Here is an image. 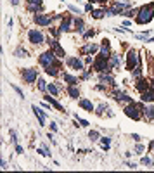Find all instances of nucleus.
<instances>
[{"label": "nucleus", "instance_id": "obj_1", "mask_svg": "<svg viewBox=\"0 0 154 173\" xmlns=\"http://www.w3.org/2000/svg\"><path fill=\"white\" fill-rule=\"evenodd\" d=\"M144 106L145 104L142 102H130V104H127L123 108V112H125V116L127 118H130V120H133V121H140V120H144Z\"/></svg>", "mask_w": 154, "mask_h": 173}, {"label": "nucleus", "instance_id": "obj_2", "mask_svg": "<svg viewBox=\"0 0 154 173\" xmlns=\"http://www.w3.org/2000/svg\"><path fill=\"white\" fill-rule=\"evenodd\" d=\"M152 19H154V2L139 7V12H137V16H135L137 24H149Z\"/></svg>", "mask_w": 154, "mask_h": 173}, {"label": "nucleus", "instance_id": "obj_3", "mask_svg": "<svg viewBox=\"0 0 154 173\" xmlns=\"http://www.w3.org/2000/svg\"><path fill=\"white\" fill-rule=\"evenodd\" d=\"M57 59H59V57L56 56V52H54L52 49H48V50L42 52V54L38 56V64L45 69V68H48V66L56 64V62H57Z\"/></svg>", "mask_w": 154, "mask_h": 173}, {"label": "nucleus", "instance_id": "obj_4", "mask_svg": "<svg viewBox=\"0 0 154 173\" xmlns=\"http://www.w3.org/2000/svg\"><path fill=\"white\" fill-rule=\"evenodd\" d=\"M140 64V56H139V50L137 49H130L127 52V71L132 73L137 66Z\"/></svg>", "mask_w": 154, "mask_h": 173}, {"label": "nucleus", "instance_id": "obj_5", "mask_svg": "<svg viewBox=\"0 0 154 173\" xmlns=\"http://www.w3.org/2000/svg\"><path fill=\"white\" fill-rule=\"evenodd\" d=\"M33 23L36 26H42V28H48V26H52L54 17H52V14H45V12L33 14Z\"/></svg>", "mask_w": 154, "mask_h": 173}, {"label": "nucleus", "instance_id": "obj_6", "mask_svg": "<svg viewBox=\"0 0 154 173\" xmlns=\"http://www.w3.org/2000/svg\"><path fill=\"white\" fill-rule=\"evenodd\" d=\"M26 36H28V42L31 43V45H42V43H45V36H44V33L40 30H35V28H31V30H28V33H26Z\"/></svg>", "mask_w": 154, "mask_h": 173}, {"label": "nucleus", "instance_id": "obj_7", "mask_svg": "<svg viewBox=\"0 0 154 173\" xmlns=\"http://www.w3.org/2000/svg\"><path fill=\"white\" fill-rule=\"evenodd\" d=\"M21 78L24 83H35L38 80V69L36 68H23L21 71Z\"/></svg>", "mask_w": 154, "mask_h": 173}, {"label": "nucleus", "instance_id": "obj_8", "mask_svg": "<svg viewBox=\"0 0 154 173\" xmlns=\"http://www.w3.org/2000/svg\"><path fill=\"white\" fill-rule=\"evenodd\" d=\"M92 68L95 69L97 73H106V71H113V69H111V66H109V61H107V59H102V57H99V56L94 59Z\"/></svg>", "mask_w": 154, "mask_h": 173}, {"label": "nucleus", "instance_id": "obj_9", "mask_svg": "<svg viewBox=\"0 0 154 173\" xmlns=\"http://www.w3.org/2000/svg\"><path fill=\"white\" fill-rule=\"evenodd\" d=\"M66 64L73 71H78V73H83L85 71V61H81L80 57H66Z\"/></svg>", "mask_w": 154, "mask_h": 173}, {"label": "nucleus", "instance_id": "obj_10", "mask_svg": "<svg viewBox=\"0 0 154 173\" xmlns=\"http://www.w3.org/2000/svg\"><path fill=\"white\" fill-rule=\"evenodd\" d=\"M73 19H75L73 16L66 14L64 19H62V21L59 23V26H57L59 31H61V33H69V31H75V28H73Z\"/></svg>", "mask_w": 154, "mask_h": 173}, {"label": "nucleus", "instance_id": "obj_11", "mask_svg": "<svg viewBox=\"0 0 154 173\" xmlns=\"http://www.w3.org/2000/svg\"><path fill=\"white\" fill-rule=\"evenodd\" d=\"M99 49H101V45L99 43H94V42H88L85 43L83 47H80V54L81 56H94V54H97L99 52Z\"/></svg>", "mask_w": 154, "mask_h": 173}, {"label": "nucleus", "instance_id": "obj_12", "mask_svg": "<svg viewBox=\"0 0 154 173\" xmlns=\"http://www.w3.org/2000/svg\"><path fill=\"white\" fill-rule=\"evenodd\" d=\"M48 43V49H52L54 52H56V56L59 57V59H64V56H66V52H64V49L61 47V43H59L57 38H48L47 40Z\"/></svg>", "mask_w": 154, "mask_h": 173}, {"label": "nucleus", "instance_id": "obj_13", "mask_svg": "<svg viewBox=\"0 0 154 173\" xmlns=\"http://www.w3.org/2000/svg\"><path fill=\"white\" fill-rule=\"evenodd\" d=\"M111 95H113V99H114L116 102H119V104H130V102H133L132 97H128L123 90H118L116 86H114V90L111 92Z\"/></svg>", "mask_w": 154, "mask_h": 173}, {"label": "nucleus", "instance_id": "obj_14", "mask_svg": "<svg viewBox=\"0 0 154 173\" xmlns=\"http://www.w3.org/2000/svg\"><path fill=\"white\" fill-rule=\"evenodd\" d=\"M44 71H45V74H48V76H54V78H56V76H61V74H62V62L57 59V62H56V64L45 68Z\"/></svg>", "mask_w": 154, "mask_h": 173}, {"label": "nucleus", "instance_id": "obj_15", "mask_svg": "<svg viewBox=\"0 0 154 173\" xmlns=\"http://www.w3.org/2000/svg\"><path fill=\"white\" fill-rule=\"evenodd\" d=\"M99 82H101V83H106L107 86H113V88L116 86V80H114V76H113V73H111V71L99 73Z\"/></svg>", "mask_w": 154, "mask_h": 173}, {"label": "nucleus", "instance_id": "obj_16", "mask_svg": "<svg viewBox=\"0 0 154 173\" xmlns=\"http://www.w3.org/2000/svg\"><path fill=\"white\" fill-rule=\"evenodd\" d=\"M151 86L149 83V78H145V76H140V78H137L135 80V90L139 92V94H142V92H145L147 88Z\"/></svg>", "mask_w": 154, "mask_h": 173}, {"label": "nucleus", "instance_id": "obj_17", "mask_svg": "<svg viewBox=\"0 0 154 173\" xmlns=\"http://www.w3.org/2000/svg\"><path fill=\"white\" fill-rule=\"evenodd\" d=\"M31 109H33V112H35V116L38 118V125L45 126V121H47V114H45V111L42 108H36V104H33Z\"/></svg>", "mask_w": 154, "mask_h": 173}, {"label": "nucleus", "instance_id": "obj_18", "mask_svg": "<svg viewBox=\"0 0 154 173\" xmlns=\"http://www.w3.org/2000/svg\"><path fill=\"white\" fill-rule=\"evenodd\" d=\"M44 100H47V102H48V104H52V106H54L56 109H57V111H61V112H64V114H66V109H64V106H62L61 102H57L54 95H50V94L44 95Z\"/></svg>", "mask_w": 154, "mask_h": 173}, {"label": "nucleus", "instance_id": "obj_19", "mask_svg": "<svg viewBox=\"0 0 154 173\" xmlns=\"http://www.w3.org/2000/svg\"><path fill=\"white\" fill-rule=\"evenodd\" d=\"M78 106L83 109V111H87V112H95V106H94V102L90 99H80Z\"/></svg>", "mask_w": 154, "mask_h": 173}, {"label": "nucleus", "instance_id": "obj_20", "mask_svg": "<svg viewBox=\"0 0 154 173\" xmlns=\"http://www.w3.org/2000/svg\"><path fill=\"white\" fill-rule=\"evenodd\" d=\"M140 100L144 104H151V102H154V88H147L145 92H142L140 94Z\"/></svg>", "mask_w": 154, "mask_h": 173}, {"label": "nucleus", "instance_id": "obj_21", "mask_svg": "<svg viewBox=\"0 0 154 173\" xmlns=\"http://www.w3.org/2000/svg\"><path fill=\"white\" fill-rule=\"evenodd\" d=\"M73 28H75V31H76V33H80V35H83L85 31H87V30H85V21L81 19V17H78V16L73 19Z\"/></svg>", "mask_w": 154, "mask_h": 173}, {"label": "nucleus", "instance_id": "obj_22", "mask_svg": "<svg viewBox=\"0 0 154 173\" xmlns=\"http://www.w3.org/2000/svg\"><path fill=\"white\" fill-rule=\"evenodd\" d=\"M144 121H154V102L144 106Z\"/></svg>", "mask_w": 154, "mask_h": 173}, {"label": "nucleus", "instance_id": "obj_23", "mask_svg": "<svg viewBox=\"0 0 154 173\" xmlns=\"http://www.w3.org/2000/svg\"><path fill=\"white\" fill-rule=\"evenodd\" d=\"M61 78L64 80V83H68V85H78L80 83V76H75V74H71V73H62Z\"/></svg>", "mask_w": 154, "mask_h": 173}, {"label": "nucleus", "instance_id": "obj_24", "mask_svg": "<svg viewBox=\"0 0 154 173\" xmlns=\"http://www.w3.org/2000/svg\"><path fill=\"white\" fill-rule=\"evenodd\" d=\"M66 94L69 95V99H78L80 97V86L78 85H68Z\"/></svg>", "mask_w": 154, "mask_h": 173}, {"label": "nucleus", "instance_id": "obj_25", "mask_svg": "<svg viewBox=\"0 0 154 173\" xmlns=\"http://www.w3.org/2000/svg\"><path fill=\"white\" fill-rule=\"evenodd\" d=\"M97 56L102 57V59L109 61V57L113 56V50H111V47H104V45H101V49H99V52H97Z\"/></svg>", "mask_w": 154, "mask_h": 173}, {"label": "nucleus", "instance_id": "obj_26", "mask_svg": "<svg viewBox=\"0 0 154 173\" xmlns=\"http://www.w3.org/2000/svg\"><path fill=\"white\" fill-rule=\"evenodd\" d=\"M119 64H121V57H119L118 54H114V52H113V56L109 57V66H111V69H118Z\"/></svg>", "mask_w": 154, "mask_h": 173}, {"label": "nucleus", "instance_id": "obj_27", "mask_svg": "<svg viewBox=\"0 0 154 173\" xmlns=\"http://www.w3.org/2000/svg\"><path fill=\"white\" fill-rule=\"evenodd\" d=\"M26 11L31 14H40L44 12V5H33V4H26Z\"/></svg>", "mask_w": 154, "mask_h": 173}, {"label": "nucleus", "instance_id": "obj_28", "mask_svg": "<svg viewBox=\"0 0 154 173\" xmlns=\"http://www.w3.org/2000/svg\"><path fill=\"white\" fill-rule=\"evenodd\" d=\"M14 56H16V57H30V52L23 47V45H18L16 50H14Z\"/></svg>", "mask_w": 154, "mask_h": 173}, {"label": "nucleus", "instance_id": "obj_29", "mask_svg": "<svg viewBox=\"0 0 154 173\" xmlns=\"http://www.w3.org/2000/svg\"><path fill=\"white\" fill-rule=\"evenodd\" d=\"M106 111H109V106H107V104H104V102L99 104V106L95 108V114H97L99 118L104 116V114H106Z\"/></svg>", "mask_w": 154, "mask_h": 173}, {"label": "nucleus", "instance_id": "obj_30", "mask_svg": "<svg viewBox=\"0 0 154 173\" xmlns=\"http://www.w3.org/2000/svg\"><path fill=\"white\" fill-rule=\"evenodd\" d=\"M90 16H92V19H97V21H99V19H102V17L106 16V11H104V9H97V11L94 9Z\"/></svg>", "mask_w": 154, "mask_h": 173}, {"label": "nucleus", "instance_id": "obj_31", "mask_svg": "<svg viewBox=\"0 0 154 173\" xmlns=\"http://www.w3.org/2000/svg\"><path fill=\"white\" fill-rule=\"evenodd\" d=\"M99 142H101V147L104 149V151H109V147H111V137H101V138H99Z\"/></svg>", "mask_w": 154, "mask_h": 173}, {"label": "nucleus", "instance_id": "obj_32", "mask_svg": "<svg viewBox=\"0 0 154 173\" xmlns=\"http://www.w3.org/2000/svg\"><path fill=\"white\" fill-rule=\"evenodd\" d=\"M47 92H48L50 95H54V97H56V95H59V92H61V90H59V86L56 85V83H48Z\"/></svg>", "mask_w": 154, "mask_h": 173}, {"label": "nucleus", "instance_id": "obj_33", "mask_svg": "<svg viewBox=\"0 0 154 173\" xmlns=\"http://www.w3.org/2000/svg\"><path fill=\"white\" fill-rule=\"evenodd\" d=\"M36 86H38V90H40V92H47L48 83L45 82L44 78H40V76H38V80H36Z\"/></svg>", "mask_w": 154, "mask_h": 173}, {"label": "nucleus", "instance_id": "obj_34", "mask_svg": "<svg viewBox=\"0 0 154 173\" xmlns=\"http://www.w3.org/2000/svg\"><path fill=\"white\" fill-rule=\"evenodd\" d=\"M140 164H144V166H147V168H152V166H154L152 159H151L149 156H142V158H140Z\"/></svg>", "mask_w": 154, "mask_h": 173}, {"label": "nucleus", "instance_id": "obj_35", "mask_svg": "<svg viewBox=\"0 0 154 173\" xmlns=\"http://www.w3.org/2000/svg\"><path fill=\"white\" fill-rule=\"evenodd\" d=\"M95 33H97V30H94V28H90V30H87L83 35H81V38H83V40L94 38V36H95Z\"/></svg>", "mask_w": 154, "mask_h": 173}, {"label": "nucleus", "instance_id": "obj_36", "mask_svg": "<svg viewBox=\"0 0 154 173\" xmlns=\"http://www.w3.org/2000/svg\"><path fill=\"white\" fill-rule=\"evenodd\" d=\"M88 138H90L92 142H97V140L101 138V133H99L97 130H90V132H88Z\"/></svg>", "mask_w": 154, "mask_h": 173}, {"label": "nucleus", "instance_id": "obj_37", "mask_svg": "<svg viewBox=\"0 0 154 173\" xmlns=\"http://www.w3.org/2000/svg\"><path fill=\"white\" fill-rule=\"evenodd\" d=\"M132 76L135 78V80H137V78H140V76H142V62H140V64H139V66H137V68L132 71Z\"/></svg>", "mask_w": 154, "mask_h": 173}, {"label": "nucleus", "instance_id": "obj_38", "mask_svg": "<svg viewBox=\"0 0 154 173\" xmlns=\"http://www.w3.org/2000/svg\"><path fill=\"white\" fill-rule=\"evenodd\" d=\"M48 31H50V35H52V38H59V36H61V31H59V28H52V26H50V28H48Z\"/></svg>", "mask_w": 154, "mask_h": 173}, {"label": "nucleus", "instance_id": "obj_39", "mask_svg": "<svg viewBox=\"0 0 154 173\" xmlns=\"http://www.w3.org/2000/svg\"><path fill=\"white\" fill-rule=\"evenodd\" d=\"M137 12H139V9H128V11H125L123 12V16H127V17H133V16H137Z\"/></svg>", "mask_w": 154, "mask_h": 173}, {"label": "nucleus", "instance_id": "obj_40", "mask_svg": "<svg viewBox=\"0 0 154 173\" xmlns=\"http://www.w3.org/2000/svg\"><path fill=\"white\" fill-rule=\"evenodd\" d=\"M75 120H78V123H80V126H81V128H87V126H88V121L83 120V118H80L78 114H75Z\"/></svg>", "mask_w": 154, "mask_h": 173}, {"label": "nucleus", "instance_id": "obj_41", "mask_svg": "<svg viewBox=\"0 0 154 173\" xmlns=\"http://www.w3.org/2000/svg\"><path fill=\"white\" fill-rule=\"evenodd\" d=\"M90 74H92V69H85V71H83V74L80 76V80H83V82H87L88 78H90Z\"/></svg>", "mask_w": 154, "mask_h": 173}, {"label": "nucleus", "instance_id": "obj_42", "mask_svg": "<svg viewBox=\"0 0 154 173\" xmlns=\"http://www.w3.org/2000/svg\"><path fill=\"white\" fill-rule=\"evenodd\" d=\"M9 135H10V140H12V144H18V133H16L14 130H9Z\"/></svg>", "mask_w": 154, "mask_h": 173}, {"label": "nucleus", "instance_id": "obj_43", "mask_svg": "<svg viewBox=\"0 0 154 173\" xmlns=\"http://www.w3.org/2000/svg\"><path fill=\"white\" fill-rule=\"evenodd\" d=\"M144 151H145V147L142 146V144H137L135 146V154H142Z\"/></svg>", "mask_w": 154, "mask_h": 173}, {"label": "nucleus", "instance_id": "obj_44", "mask_svg": "<svg viewBox=\"0 0 154 173\" xmlns=\"http://www.w3.org/2000/svg\"><path fill=\"white\" fill-rule=\"evenodd\" d=\"M95 90L97 92H107V85L102 83V85H95Z\"/></svg>", "mask_w": 154, "mask_h": 173}, {"label": "nucleus", "instance_id": "obj_45", "mask_svg": "<svg viewBox=\"0 0 154 173\" xmlns=\"http://www.w3.org/2000/svg\"><path fill=\"white\" fill-rule=\"evenodd\" d=\"M68 9H69L71 12H75V14H80V12H81V11H80V9L76 7V5H73V4H69V5H68Z\"/></svg>", "mask_w": 154, "mask_h": 173}, {"label": "nucleus", "instance_id": "obj_46", "mask_svg": "<svg viewBox=\"0 0 154 173\" xmlns=\"http://www.w3.org/2000/svg\"><path fill=\"white\" fill-rule=\"evenodd\" d=\"M12 88H14V90H16V94H18L19 97H21V99H24V94H23V90H21V88H19V86L12 85Z\"/></svg>", "mask_w": 154, "mask_h": 173}, {"label": "nucleus", "instance_id": "obj_47", "mask_svg": "<svg viewBox=\"0 0 154 173\" xmlns=\"http://www.w3.org/2000/svg\"><path fill=\"white\" fill-rule=\"evenodd\" d=\"M26 4H33V5H44V0H26Z\"/></svg>", "mask_w": 154, "mask_h": 173}, {"label": "nucleus", "instance_id": "obj_48", "mask_svg": "<svg viewBox=\"0 0 154 173\" xmlns=\"http://www.w3.org/2000/svg\"><path fill=\"white\" fill-rule=\"evenodd\" d=\"M101 45H104V47H111V40L109 38H102L101 40Z\"/></svg>", "mask_w": 154, "mask_h": 173}, {"label": "nucleus", "instance_id": "obj_49", "mask_svg": "<svg viewBox=\"0 0 154 173\" xmlns=\"http://www.w3.org/2000/svg\"><path fill=\"white\" fill-rule=\"evenodd\" d=\"M85 64H94V57L87 56V57H85Z\"/></svg>", "mask_w": 154, "mask_h": 173}, {"label": "nucleus", "instance_id": "obj_50", "mask_svg": "<svg viewBox=\"0 0 154 173\" xmlns=\"http://www.w3.org/2000/svg\"><path fill=\"white\" fill-rule=\"evenodd\" d=\"M132 138L135 140V142H140V140H142V137L139 133H132Z\"/></svg>", "mask_w": 154, "mask_h": 173}, {"label": "nucleus", "instance_id": "obj_51", "mask_svg": "<svg viewBox=\"0 0 154 173\" xmlns=\"http://www.w3.org/2000/svg\"><path fill=\"white\" fill-rule=\"evenodd\" d=\"M50 130H52V132H57V123H56V121L50 123Z\"/></svg>", "mask_w": 154, "mask_h": 173}, {"label": "nucleus", "instance_id": "obj_52", "mask_svg": "<svg viewBox=\"0 0 154 173\" xmlns=\"http://www.w3.org/2000/svg\"><path fill=\"white\" fill-rule=\"evenodd\" d=\"M92 11H94L92 4H87V5H85V12H92Z\"/></svg>", "mask_w": 154, "mask_h": 173}, {"label": "nucleus", "instance_id": "obj_53", "mask_svg": "<svg viewBox=\"0 0 154 173\" xmlns=\"http://www.w3.org/2000/svg\"><path fill=\"white\" fill-rule=\"evenodd\" d=\"M14 146H16V152H18V154H23V147L19 146V144H14Z\"/></svg>", "mask_w": 154, "mask_h": 173}, {"label": "nucleus", "instance_id": "obj_54", "mask_svg": "<svg viewBox=\"0 0 154 173\" xmlns=\"http://www.w3.org/2000/svg\"><path fill=\"white\" fill-rule=\"evenodd\" d=\"M127 166H128L130 170H135L137 166H139V164H137V163H127Z\"/></svg>", "mask_w": 154, "mask_h": 173}, {"label": "nucleus", "instance_id": "obj_55", "mask_svg": "<svg viewBox=\"0 0 154 173\" xmlns=\"http://www.w3.org/2000/svg\"><path fill=\"white\" fill-rule=\"evenodd\" d=\"M109 0H97V4H101V5H106Z\"/></svg>", "mask_w": 154, "mask_h": 173}, {"label": "nucleus", "instance_id": "obj_56", "mask_svg": "<svg viewBox=\"0 0 154 173\" xmlns=\"http://www.w3.org/2000/svg\"><path fill=\"white\" fill-rule=\"evenodd\" d=\"M130 24H132V21H130V19H125V21H123V26H130Z\"/></svg>", "mask_w": 154, "mask_h": 173}, {"label": "nucleus", "instance_id": "obj_57", "mask_svg": "<svg viewBox=\"0 0 154 173\" xmlns=\"http://www.w3.org/2000/svg\"><path fill=\"white\" fill-rule=\"evenodd\" d=\"M149 83H151V88H154V76L149 78Z\"/></svg>", "mask_w": 154, "mask_h": 173}, {"label": "nucleus", "instance_id": "obj_58", "mask_svg": "<svg viewBox=\"0 0 154 173\" xmlns=\"http://www.w3.org/2000/svg\"><path fill=\"white\" fill-rule=\"evenodd\" d=\"M149 151H154V140H151V142H149Z\"/></svg>", "mask_w": 154, "mask_h": 173}, {"label": "nucleus", "instance_id": "obj_59", "mask_svg": "<svg viewBox=\"0 0 154 173\" xmlns=\"http://www.w3.org/2000/svg\"><path fill=\"white\" fill-rule=\"evenodd\" d=\"M10 4H12L14 7H16V5H19V0H10Z\"/></svg>", "mask_w": 154, "mask_h": 173}, {"label": "nucleus", "instance_id": "obj_60", "mask_svg": "<svg viewBox=\"0 0 154 173\" xmlns=\"http://www.w3.org/2000/svg\"><path fill=\"white\" fill-rule=\"evenodd\" d=\"M97 0H88V4H95Z\"/></svg>", "mask_w": 154, "mask_h": 173}]
</instances>
